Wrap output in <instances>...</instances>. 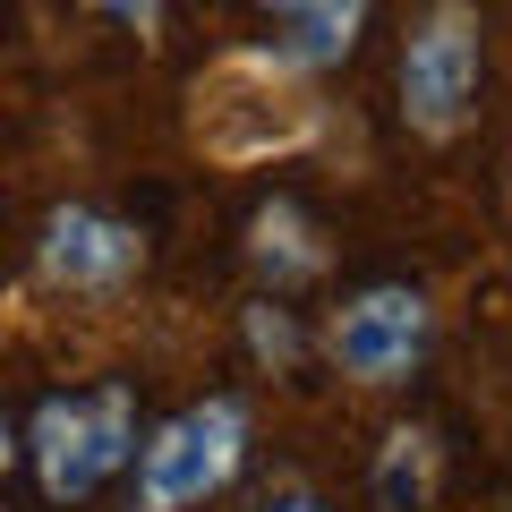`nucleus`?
<instances>
[{"label": "nucleus", "mask_w": 512, "mask_h": 512, "mask_svg": "<svg viewBox=\"0 0 512 512\" xmlns=\"http://www.w3.org/2000/svg\"><path fill=\"white\" fill-rule=\"evenodd\" d=\"M316 137V94L308 69H291L274 52H222L214 69L197 77V146L214 163H274V154H299Z\"/></svg>", "instance_id": "obj_1"}, {"label": "nucleus", "mask_w": 512, "mask_h": 512, "mask_svg": "<svg viewBox=\"0 0 512 512\" xmlns=\"http://www.w3.org/2000/svg\"><path fill=\"white\" fill-rule=\"evenodd\" d=\"M248 436H256V419L239 393H205V402L171 410L128 461L137 470V512H197L205 495H222L239 478V461H248Z\"/></svg>", "instance_id": "obj_2"}, {"label": "nucleus", "mask_w": 512, "mask_h": 512, "mask_svg": "<svg viewBox=\"0 0 512 512\" xmlns=\"http://www.w3.org/2000/svg\"><path fill=\"white\" fill-rule=\"evenodd\" d=\"M26 453L52 504H86L103 478L137 461V393L128 384H94V393H52L26 427Z\"/></svg>", "instance_id": "obj_3"}, {"label": "nucleus", "mask_w": 512, "mask_h": 512, "mask_svg": "<svg viewBox=\"0 0 512 512\" xmlns=\"http://www.w3.org/2000/svg\"><path fill=\"white\" fill-rule=\"evenodd\" d=\"M427 342H436V308H427L419 282H367V291H350L342 308L325 316V333H316V350L333 359V376L367 384V393H393V384L419 376Z\"/></svg>", "instance_id": "obj_4"}, {"label": "nucleus", "mask_w": 512, "mask_h": 512, "mask_svg": "<svg viewBox=\"0 0 512 512\" xmlns=\"http://www.w3.org/2000/svg\"><path fill=\"white\" fill-rule=\"evenodd\" d=\"M478 111V9L436 0L402 43V120L427 146H453Z\"/></svg>", "instance_id": "obj_5"}, {"label": "nucleus", "mask_w": 512, "mask_h": 512, "mask_svg": "<svg viewBox=\"0 0 512 512\" xmlns=\"http://www.w3.org/2000/svg\"><path fill=\"white\" fill-rule=\"evenodd\" d=\"M35 274L69 299H120L146 274V231L103 214V205H52L35 239Z\"/></svg>", "instance_id": "obj_6"}, {"label": "nucleus", "mask_w": 512, "mask_h": 512, "mask_svg": "<svg viewBox=\"0 0 512 512\" xmlns=\"http://www.w3.org/2000/svg\"><path fill=\"white\" fill-rule=\"evenodd\" d=\"M248 265H256V282L265 291H308V282H325V265H333V248L316 239V222H308V205H291V197H265L248 214Z\"/></svg>", "instance_id": "obj_7"}, {"label": "nucleus", "mask_w": 512, "mask_h": 512, "mask_svg": "<svg viewBox=\"0 0 512 512\" xmlns=\"http://www.w3.org/2000/svg\"><path fill=\"white\" fill-rule=\"evenodd\" d=\"M436 487H444L436 427H419V419L384 427L376 461H367V504H376V512H427V504H436Z\"/></svg>", "instance_id": "obj_8"}, {"label": "nucleus", "mask_w": 512, "mask_h": 512, "mask_svg": "<svg viewBox=\"0 0 512 512\" xmlns=\"http://www.w3.org/2000/svg\"><path fill=\"white\" fill-rule=\"evenodd\" d=\"M282 18H291V35H282V60L316 77V69H342V60L359 52L367 0H291Z\"/></svg>", "instance_id": "obj_9"}, {"label": "nucleus", "mask_w": 512, "mask_h": 512, "mask_svg": "<svg viewBox=\"0 0 512 512\" xmlns=\"http://www.w3.org/2000/svg\"><path fill=\"white\" fill-rule=\"evenodd\" d=\"M239 342H248V359L265 367V376H299V367H308V333H299V308L282 291H265V299L239 308Z\"/></svg>", "instance_id": "obj_10"}, {"label": "nucleus", "mask_w": 512, "mask_h": 512, "mask_svg": "<svg viewBox=\"0 0 512 512\" xmlns=\"http://www.w3.org/2000/svg\"><path fill=\"white\" fill-rule=\"evenodd\" d=\"M77 9H86V18H111L137 43H163V26H171V0H77Z\"/></svg>", "instance_id": "obj_11"}, {"label": "nucleus", "mask_w": 512, "mask_h": 512, "mask_svg": "<svg viewBox=\"0 0 512 512\" xmlns=\"http://www.w3.org/2000/svg\"><path fill=\"white\" fill-rule=\"evenodd\" d=\"M265 512H325V504H316L308 487H282V495H265Z\"/></svg>", "instance_id": "obj_12"}, {"label": "nucleus", "mask_w": 512, "mask_h": 512, "mask_svg": "<svg viewBox=\"0 0 512 512\" xmlns=\"http://www.w3.org/2000/svg\"><path fill=\"white\" fill-rule=\"evenodd\" d=\"M9 461H18V427H9V410H0V478H9Z\"/></svg>", "instance_id": "obj_13"}, {"label": "nucleus", "mask_w": 512, "mask_h": 512, "mask_svg": "<svg viewBox=\"0 0 512 512\" xmlns=\"http://www.w3.org/2000/svg\"><path fill=\"white\" fill-rule=\"evenodd\" d=\"M256 9H274V18H282V9H291V0H256Z\"/></svg>", "instance_id": "obj_14"}, {"label": "nucleus", "mask_w": 512, "mask_h": 512, "mask_svg": "<svg viewBox=\"0 0 512 512\" xmlns=\"http://www.w3.org/2000/svg\"><path fill=\"white\" fill-rule=\"evenodd\" d=\"M504 512H512V504H504Z\"/></svg>", "instance_id": "obj_15"}]
</instances>
